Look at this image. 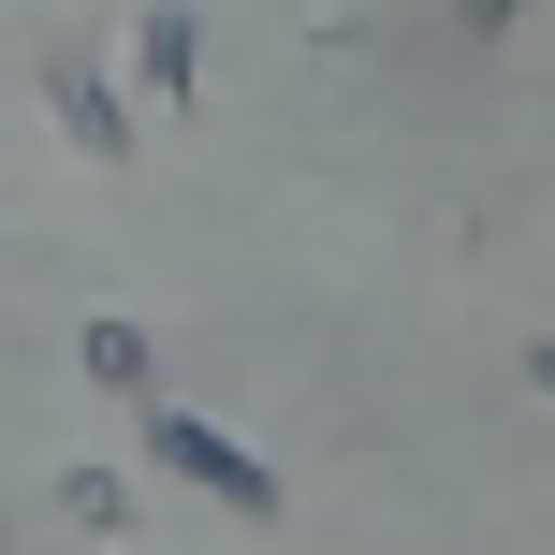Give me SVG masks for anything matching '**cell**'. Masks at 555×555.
I'll return each instance as SVG.
<instances>
[{
    "label": "cell",
    "mask_w": 555,
    "mask_h": 555,
    "mask_svg": "<svg viewBox=\"0 0 555 555\" xmlns=\"http://www.w3.org/2000/svg\"><path fill=\"white\" fill-rule=\"evenodd\" d=\"M59 117H74V132H88V146H132V117H117V103H103V74H59Z\"/></svg>",
    "instance_id": "cell-4"
},
{
    "label": "cell",
    "mask_w": 555,
    "mask_h": 555,
    "mask_svg": "<svg viewBox=\"0 0 555 555\" xmlns=\"http://www.w3.org/2000/svg\"><path fill=\"white\" fill-rule=\"evenodd\" d=\"M146 453H162L176 482H205V498H234V512H278V468H263V453H234L220 424H191V410H162V424H146Z\"/></svg>",
    "instance_id": "cell-1"
},
{
    "label": "cell",
    "mask_w": 555,
    "mask_h": 555,
    "mask_svg": "<svg viewBox=\"0 0 555 555\" xmlns=\"http://www.w3.org/2000/svg\"><path fill=\"white\" fill-rule=\"evenodd\" d=\"M74 351H88V380H103V395H146V336H132V322H88Z\"/></svg>",
    "instance_id": "cell-2"
},
{
    "label": "cell",
    "mask_w": 555,
    "mask_h": 555,
    "mask_svg": "<svg viewBox=\"0 0 555 555\" xmlns=\"http://www.w3.org/2000/svg\"><path fill=\"white\" fill-rule=\"evenodd\" d=\"M132 59H146V88L176 103V88H191V15H146V29H132Z\"/></svg>",
    "instance_id": "cell-3"
},
{
    "label": "cell",
    "mask_w": 555,
    "mask_h": 555,
    "mask_svg": "<svg viewBox=\"0 0 555 555\" xmlns=\"http://www.w3.org/2000/svg\"><path fill=\"white\" fill-rule=\"evenodd\" d=\"M527 380H541V395H555V336H541V351H527Z\"/></svg>",
    "instance_id": "cell-7"
},
{
    "label": "cell",
    "mask_w": 555,
    "mask_h": 555,
    "mask_svg": "<svg viewBox=\"0 0 555 555\" xmlns=\"http://www.w3.org/2000/svg\"><path fill=\"white\" fill-rule=\"evenodd\" d=\"M59 498H74L88 527H132V482H117V468H74V482H59Z\"/></svg>",
    "instance_id": "cell-5"
},
{
    "label": "cell",
    "mask_w": 555,
    "mask_h": 555,
    "mask_svg": "<svg viewBox=\"0 0 555 555\" xmlns=\"http://www.w3.org/2000/svg\"><path fill=\"white\" fill-rule=\"evenodd\" d=\"M453 15H468V29H498V15H512V0H453Z\"/></svg>",
    "instance_id": "cell-6"
}]
</instances>
